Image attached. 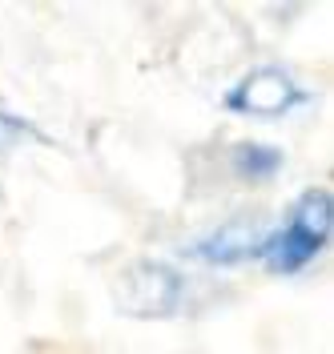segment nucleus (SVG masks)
I'll return each mask as SVG.
<instances>
[{
	"mask_svg": "<svg viewBox=\"0 0 334 354\" xmlns=\"http://www.w3.org/2000/svg\"><path fill=\"white\" fill-rule=\"evenodd\" d=\"M310 93L290 77L286 68L262 65L254 73H245L238 85L225 93V105L234 113H245V117H282L294 105H306Z\"/></svg>",
	"mask_w": 334,
	"mask_h": 354,
	"instance_id": "f03ea898",
	"label": "nucleus"
},
{
	"mask_svg": "<svg viewBox=\"0 0 334 354\" xmlns=\"http://www.w3.org/2000/svg\"><path fill=\"white\" fill-rule=\"evenodd\" d=\"M278 165H282V149H274L266 141H238L234 145V169L245 181H266L278 174Z\"/></svg>",
	"mask_w": 334,
	"mask_h": 354,
	"instance_id": "20e7f679",
	"label": "nucleus"
},
{
	"mask_svg": "<svg viewBox=\"0 0 334 354\" xmlns=\"http://www.w3.org/2000/svg\"><path fill=\"white\" fill-rule=\"evenodd\" d=\"M117 302L129 314H174L185 302V278L161 262H137L121 274Z\"/></svg>",
	"mask_w": 334,
	"mask_h": 354,
	"instance_id": "7ed1b4c3",
	"label": "nucleus"
},
{
	"mask_svg": "<svg viewBox=\"0 0 334 354\" xmlns=\"http://www.w3.org/2000/svg\"><path fill=\"white\" fill-rule=\"evenodd\" d=\"M21 129H24V125L17 121V117H8V113H0V145H8V141H12V137H17Z\"/></svg>",
	"mask_w": 334,
	"mask_h": 354,
	"instance_id": "39448f33",
	"label": "nucleus"
},
{
	"mask_svg": "<svg viewBox=\"0 0 334 354\" xmlns=\"http://www.w3.org/2000/svg\"><path fill=\"white\" fill-rule=\"evenodd\" d=\"M331 238V194L306 189L278 230H266L258 242V258L274 274H298L326 250Z\"/></svg>",
	"mask_w": 334,
	"mask_h": 354,
	"instance_id": "f257e3e1",
	"label": "nucleus"
}]
</instances>
